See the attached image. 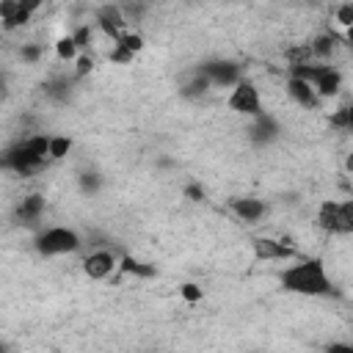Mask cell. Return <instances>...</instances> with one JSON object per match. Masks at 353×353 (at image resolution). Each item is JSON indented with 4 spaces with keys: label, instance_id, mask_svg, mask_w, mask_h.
<instances>
[{
    "label": "cell",
    "instance_id": "obj_1",
    "mask_svg": "<svg viewBox=\"0 0 353 353\" xmlns=\"http://www.w3.org/2000/svg\"><path fill=\"white\" fill-rule=\"evenodd\" d=\"M281 287L292 295H303V298H325L334 295V281L323 265V259L312 256V259H298L295 265L284 268L279 276Z\"/></svg>",
    "mask_w": 353,
    "mask_h": 353
},
{
    "label": "cell",
    "instance_id": "obj_2",
    "mask_svg": "<svg viewBox=\"0 0 353 353\" xmlns=\"http://www.w3.org/2000/svg\"><path fill=\"white\" fill-rule=\"evenodd\" d=\"M290 74L306 80L320 99H331L342 88V72L331 63H298V66H290Z\"/></svg>",
    "mask_w": 353,
    "mask_h": 353
},
{
    "label": "cell",
    "instance_id": "obj_3",
    "mask_svg": "<svg viewBox=\"0 0 353 353\" xmlns=\"http://www.w3.org/2000/svg\"><path fill=\"white\" fill-rule=\"evenodd\" d=\"M83 240L74 229L69 226H47L36 234L33 240V248L41 254V256H61V254H74L80 251Z\"/></svg>",
    "mask_w": 353,
    "mask_h": 353
},
{
    "label": "cell",
    "instance_id": "obj_4",
    "mask_svg": "<svg viewBox=\"0 0 353 353\" xmlns=\"http://www.w3.org/2000/svg\"><path fill=\"white\" fill-rule=\"evenodd\" d=\"M196 72L204 74V77L212 83V88H234L240 80H245V77H243V63L229 61V58L204 61V63H199Z\"/></svg>",
    "mask_w": 353,
    "mask_h": 353
},
{
    "label": "cell",
    "instance_id": "obj_5",
    "mask_svg": "<svg viewBox=\"0 0 353 353\" xmlns=\"http://www.w3.org/2000/svg\"><path fill=\"white\" fill-rule=\"evenodd\" d=\"M226 105H229V110H234V113H240V116H248V119H256L259 113H265V110H262V94H259L256 83L248 80V77L240 80V83L232 88Z\"/></svg>",
    "mask_w": 353,
    "mask_h": 353
},
{
    "label": "cell",
    "instance_id": "obj_6",
    "mask_svg": "<svg viewBox=\"0 0 353 353\" xmlns=\"http://www.w3.org/2000/svg\"><path fill=\"white\" fill-rule=\"evenodd\" d=\"M44 165H47V160L36 157V154L25 146V141H17L14 146H8V149L3 152V168L14 171V174H19V176H30V174L41 171Z\"/></svg>",
    "mask_w": 353,
    "mask_h": 353
},
{
    "label": "cell",
    "instance_id": "obj_7",
    "mask_svg": "<svg viewBox=\"0 0 353 353\" xmlns=\"http://www.w3.org/2000/svg\"><path fill=\"white\" fill-rule=\"evenodd\" d=\"M116 268H119V256H116L110 248H94V251H88L85 259H83V273H85L88 279H94V281L108 279Z\"/></svg>",
    "mask_w": 353,
    "mask_h": 353
},
{
    "label": "cell",
    "instance_id": "obj_8",
    "mask_svg": "<svg viewBox=\"0 0 353 353\" xmlns=\"http://www.w3.org/2000/svg\"><path fill=\"white\" fill-rule=\"evenodd\" d=\"M245 132H248V141L254 146H270L281 135V124H279V119L273 113H259L256 119H251Z\"/></svg>",
    "mask_w": 353,
    "mask_h": 353
},
{
    "label": "cell",
    "instance_id": "obj_9",
    "mask_svg": "<svg viewBox=\"0 0 353 353\" xmlns=\"http://www.w3.org/2000/svg\"><path fill=\"white\" fill-rule=\"evenodd\" d=\"M254 256L259 262H287L295 259V248L287 245V240H276V237H256L251 243Z\"/></svg>",
    "mask_w": 353,
    "mask_h": 353
},
{
    "label": "cell",
    "instance_id": "obj_10",
    "mask_svg": "<svg viewBox=\"0 0 353 353\" xmlns=\"http://www.w3.org/2000/svg\"><path fill=\"white\" fill-rule=\"evenodd\" d=\"M127 17H124V11H121V6H99L97 8V28L105 33V36H110L113 41H119L124 33H127Z\"/></svg>",
    "mask_w": 353,
    "mask_h": 353
},
{
    "label": "cell",
    "instance_id": "obj_11",
    "mask_svg": "<svg viewBox=\"0 0 353 353\" xmlns=\"http://www.w3.org/2000/svg\"><path fill=\"white\" fill-rule=\"evenodd\" d=\"M229 210L245 223H256V221H262L268 215V204L262 199H256V196H234L229 201Z\"/></svg>",
    "mask_w": 353,
    "mask_h": 353
},
{
    "label": "cell",
    "instance_id": "obj_12",
    "mask_svg": "<svg viewBox=\"0 0 353 353\" xmlns=\"http://www.w3.org/2000/svg\"><path fill=\"white\" fill-rule=\"evenodd\" d=\"M287 94L292 97V102L295 105H301L303 110H317L320 108V97H317V91L306 83V80H301V77H292L290 74V80H287Z\"/></svg>",
    "mask_w": 353,
    "mask_h": 353
},
{
    "label": "cell",
    "instance_id": "obj_13",
    "mask_svg": "<svg viewBox=\"0 0 353 353\" xmlns=\"http://www.w3.org/2000/svg\"><path fill=\"white\" fill-rule=\"evenodd\" d=\"M44 207H47V201H44L41 193H28V196H22V201L17 204V218H19L25 226H33V223H39V218L44 215Z\"/></svg>",
    "mask_w": 353,
    "mask_h": 353
},
{
    "label": "cell",
    "instance_id": "obj_14",
    "mask_svg": "<svg viewBox=\"0 0 353 353\" xmlns=\"http://www.w3.org/2000/svg\"><path fill=\"white\" fill-rule=\"evenodd\" d=\"M317 226L325 234H342V218H339V201L325 199L317 210Z\"/></svg>",
    "mask_w": 353,
    "mask_h": 353
},
{
    "label": "cell",
    "instance_id": "obj_15",
    "mask_svg": "<svg viewBox=\"0 0 353 353\" xmlns=\"http://www.w3.org/2000/svg\"><path fill=\"white\" fill-rule=\"evenodd\" d=\"M336 47H339V36H336V33H320V36H314V41L309 44L312 58H320V61L331 58V55L336 52Z\"/></svg>",
    "mask_w": 353,
    "mask_h": 353
},
{
    "label": "cell",
    "instance_id": "obj_16",
    "mask_svg": "<svg viewBox=\"0 0 353 353\" xmlns=\"http://www.w3.org/2000/svg\"><path fill=\"white\" fill-rule=\"evenodd\" d=\"M72 80H77V77H69V80L66 77H52V80L44 83V94L55 102H66L72 97Z\"/></svg>",
    "mask_w": 353,
    "mask_h": 353
},
{
    "label": "cell",
    "instance_id": "obj_17",
    "mask_svg": "<svg viewBox=\"0 0 353 353\" xmlns=\"http://www.w3.org/2000/svg\"><path fill=\"white\" fill-rule=\"evenodd\" d=\"M210 88H212V83H210L204 74H199V72H196V74L182 85V91H179V94H182V97H188V99H196V97H204Z\"/></svg>",
    "mask_w": 353,
    "mask_h": 353
},
{
    "label": "cell",
    "instance_id": "obj_18",
    "mask_svg": "<svg viewBox=\"0 0 353 353\" xmlns=\"http://www.w3.org/2000/svg\"><path fill=\"white\" fill-rule=\"evenodd\" d=\"M72 152L69 135H50V160H63Z\"/></svg>",
    "mask_w": 353,
    "mask_h": 353
},
{
    "label": "cell",
    "instance_id": "obj_19",
    "mask_svg": "<svg viewBox=\"0 0 353 353\" xmlns=\"http://www.w3.org/2000/svg\"><path fill=\"white\" fill-rule=\"evenodd\" d=\"M55 52H58L61 61H77V58H80V50H77V44H74L72 36L58 39V41H55Z\"/></svg>",
    "mask_w": 353,
    "mask_h": 353
},
{
    "label": "cell",
    "instance_id": "obj_20",
    "mask_svg": "<svg viewBox=\"0 0 353 353\" xmlns=\"http://www.w3.org/2000/svg\"><path fill=\"white\" fill-rule=\"evenodd\" d=\"M331 127L336 130H345V132H353V102L339 108L334 116H331Z\"/></svg>",
    "mask_w": 353,
    "mask_h": 353
},
{
    "label": "cell",
    "instance_id": "obj_21",
    "mask_svg": "<svg viewBox=\"0 0 353 353\" xmlns=\"http://www.w3.org/2000/svg\"><path fill=\"white\" fill-rule=\"evenodd\" d=\"M116 47H121V50H127L130 55H138L141 50H143V39H141V33H135V30H127L119 41H116Z\"/></svg>",
    "mask_w": 353,
    "mask_h": 353
},
{
    "label": "cell",
    "instance_id": "obj_22",
    "mask_svg": "<svg viewBox=\"0 0 353 353\" xmlns=\"http://www.w3.org/2000/svg\"><path fill=\"white\" fill-rule=\"evenodd\" d=\"M77 185H80L83 193H97V190L102 188V176H99L97 171H83V174L77 176Z\"/></svg>",
    "mask_w": 353,
    "mask_h": 353
},
{
    "label": "cell",
    "instance_id": "obj_23",
    "mask_svg": "<svg viewBox=\"0 0 353 353\" xmlns=\"http://www.w3.org/2000/svg\"><path fill=\"white\" fill-rule=\"evenodd\" d=\"M339 218H342V234L353 237V199L339 201Z\"/></svg>",
    "mask_w": 353,
    "mask_h": 353
},
{
    "label": "cell",
    "instance_id": "obj_24",
    "mask_svg": "<svg viewBox=\"0 0 353 353\" xmlns=\"http://www.w3.org/2000/svg\"><path fill=\"white\" fill-rule=\"evenodd\" d=\"M91 36H94V28H91V25H77V28H74V33H72V39H74L77 50H85V47L91 44Z\"/></svg>",
    "mask_w": 353,
    "mask_h": 353
},
{
    "label": "cell",
    "instance_id": "obj_25",
    "mask_svg": "<svg viewBox=\"0 0 353 353\" xmlns=\"http://www.w3.org/2000/svg\"><path fill=\"white\" fill-rule=\"evenodd\" d=\"M41 55H44V47H41V44H22V47H19L22 63H36Z\"/></svg>",
    "mask_w": 353,
    "mask_h": 353
},
{
    "label": "cell",
    "instance_id": "obj_26",
    "mask_svg": "<svg viewBox=\"0 0 353 353\" xmlns=\"http://www.w3.org/2000/svg\"><path fill=\"white\" fill-rule=\"evenodd\" d=\"M336 22H339V25H345V28H350V25H353V3H345V6H339V8H336Z\"/></svg>",
    "mask_w": 353,
    "mask_h": 353
},
{
    "label": "cell",
    "instance_id": "obj_27",
    "mask_svg": "<svg viewBox=\"0 0 353 353\" xmlns=\"http://www.w3.org/2000/svg\"><path fill=\"white\" fill-rule=\"evenodd\" d=\"M108 58H110V63H132V58H135V55H130L127 50H121V47H116V44H113V50H110V55H108Z\"/></svg>",
    "mask_w": 353,
    "mask_h": 353
},
{
    "label": "cell",
    "instance_id": "obj_28",
    "mask_svg": "<svg viewBox=\"0 0 353 353\" xmlns=\"http://www.w3.org/2000/svg\"><path fill=\"white\" fill-rule=\"evenodd\" d=\"M185 199H188V201H204V188H201L199 182L185 185Z\"/></svg>",
    "mask_w": 353,
    "mask_h": 353
},
{
    "label": "cell",
    "instance_id": "obj_29",
    "mask_svg": "<svg viewBox=\"0 0 353 353\" xmlns=\"http://www.w3.org/2000/svg\"><path fill=\"white\" fill-rule=\"evenodd\" d=\"M91 69H94V61H91L88 55H80V58H77V69H74V77H85Z\"/></svg>",
    "mask_w": 353,
    "mask_h": 353
},
{
    "label": "cell",
    "instance_id": "obj_30",
    "mask_svg": "<svg viewBox=\"0 0 353 353\" xmlns=\"http://www.w3.org/2000/svg\"><path fill=\"white\" fill-rule=\"evenodd\" d=\"M325 353H353V342H328Z\"/></svg>",
    "mask_w": 353,
    "mask_h": 353
},
{
    "label": "cell",
    "instance_id": "obj_31",
    "mask_svg": "<svg viewBox=\"0 0 353 353\" xmlns=\"http://www.w3.org/2000/svg\"><path fill=\"white\" fill-rule=\"evenodd\" d=\"M182 295H185V301H199L201 298V290L196 284H185L182 287Z\"/></svg>",
    "mask_w": 353,
    "mask_h": 353
},
{
    "label": "cell",
    "instance_id": "obj_32",
    "mask_svg": "<svg viewBox=\"0 0 353 353\" xmlns=\"http://www.w3.org/2000/svg\"><path fill=\"white\" fill-rule=\"evenodd\" d=\"M345 44L353 50V25H350V28H345Z\"/></svg>",
    "mask_w": 353,
    "mask_h": 353
},
{
    "label": "cell",
    "instance_id": "obj_33",
    "mask_svg": "<svg viewBox=\"0 0 353 353\" xmlns=\"http://www.w3.org/2000/svg\"><path fill=\"white\" fill-rule=\"evenodd\" d=\"M345 171H350V174H353V152L345 157Z\"/></svg>",
    "mask_w": 353,
    "mask_h": 353
},
{
    "label": "cell",
    "instance_id": "obj_34",
    "mask_svg": "<svg viewBox=\"0 0 353 353\" xmlns=\"http://www.w3.org/2000/svg\"><path fill=\"white\" fill-rule=\"evenodd\" d=\"M350 331H353V325H350Z\"/></svg>",
    "mask_w": 353,
    "mask_h": 353
}]
</instances>
